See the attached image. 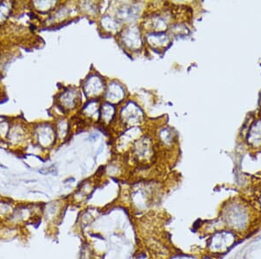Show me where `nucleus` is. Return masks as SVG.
I'll list each match as a JSON object with an SVG mask.
<instances>
[{
	"instance_id": "nucleus-1",
	"label": "nucleus",
	"mask_w": 261,
	"mask_h": 259,
	"mask_svg": "<svg viewBox=\"0 0 261 259\" xmlns=\"http://www.w3.org/2000/svg\"><path fill=\"white\" fill-rule=\"evenodd\" d=\"M227 225L232 231L238 233L247 232L250 228L252 222V210L247 203L233 202L230 203L226 209V217Z\"/></svg>"
},
{
	"instance_id": "nucleus-2",
	"label": "nucleus",
	"mask_w": 261,
	"mask_h": 259,
	"mask_svg": "<svg viewBox=\"0 0 261 259\" xmlns=\"http://www.w3.org/2000/svg\"><path fill=\"white\" fill-rule=\"evenodd\" d=\"M237 240H238V234L232 230L219 231L213 235L212 238H210L208 247L215 254L218 253L222 254V253H226L227 251H229L230 249L234 246Z\"/></svg>"
},
{
	"instance_id": "nucleus-3",
	"label": "nucleus",
	"mask_w": 261,
	"mask_h": 259,
	"mask_svg": "<svg viewBox=\"0 0 261 259\" xmlns=\"http://www.w3.org/2000/svg\"><path fill=\"white\" fill-rule=\"evenodd\" d=\"M247 141L251 147H261V118L255 120L251 124L247 133Z\"/></svg>"
},
{
	"instance_id": "nucleus-4",
	"label": "nucleus",
	"mask_w": 261,
	"mask_h": 259,
	"mask_svg": "<svg viewBox=\"0 0 261 259\" xmlns=\"http://www.w3.org/2000/svg\"><path fill=\"white\" fill-rule=\"evenodd\" d=\"M12 206L10 203L0 202V215L1 216H6L8 214L12 213Z\"/></svg>"
},
{
	"instance_id": "nucleus-5",
	"label": "nucleus",
	"mask_w": 261,
	"mask_h": 259,
	"mask_svg": "<svg viewBox=\"0 0 261 259\" xmlns=\"http://www.w3.org/2000/svg\"><path fill=\"white\" fill-rule=\"evenodd\" d=\"M256 204H257L258 210L261 211V190L256 198Z\"/></svg>"
},
{
	"instance_id": "nucleus-6",
	"label": "nucleus",
	"mask_w": 261,
	"mask_h": 259,
	"mask_svg": "<svg viewBox=\"0 0 261 259\" xmlns=\"http://www.w3.org/2000/svg\"><path fill=\"white\" fill-rule=\"evenodd\" d=\"M261 235L260 236V237H258L257 239H256V241H261Z\"/></svg>"
}]
</instances>
